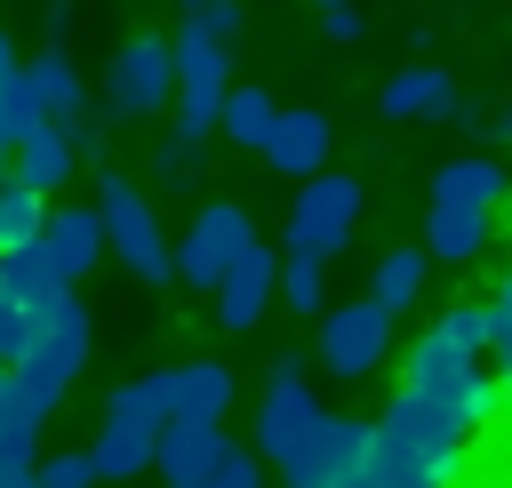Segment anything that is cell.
Wrapping results in <instances>:
<instances>
[{"label": "cell", "instance_id": "5", "mask_svg": "<svg viewBox=\"0 0 512 488\" xmlns=\"http://www.w3.org/2000/svg\"><path fill=\"white\" fill-rule=\"evenodd\" d=\"M360 448H368V424L360 416H336V408H320L272 464H280V480L288 488H344V472L360 464Z\"/></svg>", "mask_w": 512, "mask_h": 488}, {"label": "cell", "instance_id": "36", "mask_svg": "<svg viewBox=\"0 0 512 488\" xmlns=\"http://www.w3.org/2000/svg\"><path fill=\"white\" fill-rule=\"evenodd\" d=\"M496 312H512V272H504V288H496Z\"/></svg>", "mask_w": 512, "mask_h": 488}, {"label": "cell", "instance_id": "15", "mask_svg": "<svg viewBox=\"0 0 512 488\" xmlns=\"http://www.w3.org/2000/svg\"><path fill=\"white\" fill-rule=\"evenodd\" d=\"M8 152H16V168H8V176H16V184H32L40 200H48V192H64V184H72V168H80V152H72V136H64L56 120H40V128H32L24 144H8Z\"/></svg>", "mask_w": 512, "mask_h": 488}, {"label": "cell", "instance_id": "17", "mask_svg": "<svg viewBox=\"0 0 512 488\" xmlns=\"http://www.w3.org/2000/svg\"><path fill=\"white\" fill-rule=\"evenodd\" d=\"M160 376H168V416H224L232 408L224 360H184V368H160Z\"/></svg>", "mask_w": 512, "mask_h": 488}, {"label": "cell", "instance_id": "14", "mask_svg": "<svg viewBox=\"0 0 512 488\" xmlns=\"http://www.w3.org/2000/svg\"><path fill=\"white\" fill-rule=\"evenodd\" d=\"M344 488H448L432 464H416L384 424H368V448H360V464L344 472Z\"/></svg>", "mask_w": 512, "mask_h": 488}, {"label": "cell", "instance_id": "34", "mask_svg": "<svg viewBox=\"0 0 512 488\" xmlns=\"http://www.w3.org/2000/svg\"><path fill=\"white\" fill-rule=\"evenodd\" d=\"M456 120H472L488 144H512V104H488V112H456Z\"/></svg>", "mask_w": 512, "mask_h": 488}, {"label": "cell", "instance_id": "24", "mask_svg": "<svg viewBox=\"0 0 512 488\" xmlns=\"http://www.w3.org/2000/svg\"><path fill=\"white\" fill-rule=\"evenodd\" d=\"M40 120H48V112H40V96H32V80H24V64H8V72H0V144H24Z\"/></svg>", "mask_w": 512, "mask_h": 488}, {"label": "cell", "instance_id": "13", "mask_svg": "<svg viewBox=\"0 0 512 488\" xmlns=\"http://www.w3.org/2000/svg\"><path fill=\"white\" fill-rule=\"evenodd\" d=\"M328 144H336V128H328V112H272V136L256 144L280 176H312V168H328Z\"/></svg>", "mask_w": 512, "mask_h": 488}, {"label": "cell", "instance_id": "30", "mask_svg": "<svg viewBox=\"0 0 512 488\" xmlns=\"http://www.w3.org/2000/svg\"><path fill=\"white\" fill-rule=\"evenodd\" d=\"M168 488H264V480H256V456L224 440V456H216V464H208L200 480H168Z\"/></svg>", "mask_w": 512, "mask_h": 488}, {"label": "cell", "instance_id": "22", "mask_svg": "<svg viewBox=\"0 0 512 488\" xmlns=\"http://www.w3.org/2000/svg\"><path fill=\"white\" fill-rule=\"evenodd\" d=\"M416 288H424V248H384L376 256V272H368V304H384L392 320L416 304Z\"/></svg>", "mask_w": 512, "mask_h": 488}, {"label": "cell", "instance_id": "29", "mask_svg": "<svg viewBox=\"0 0 512 488\" xmlns=\"http://www.w3.org/2000/svg\"><path fill=\"white\" fill-rule=\"evenodd\" d=\"M32 488H96V464H88V448H64V456H32Z\"/></svg>", "mask_w": 512, "mask_h": 488}, {"label": "cell", "instance_id": "39", "mask_svg": "<svg viewBox=\"0 0 512 488\" xmlns=\"http://www.w3.org/2000/svg\"><path fill=\"white\" fill-rule=\"evenodd\" d=\"M504 200H512V176H504Z\"/></svg>", "mask_w": 512, "mask_h": 488}, {"label": "cell", "instance_id": "18", "mask_svg": "<svg viewBox=\"0 0 512 488\" xmlns=\"http://www.w3.org/2000/svg\"><path fill=\"white\" fill-rule=\"evenodd\" d=\"M24 80H32V96H40V112H48L56 128H72V120L88 112V88H80V72H72V56H64V48L32 56V64H24Z\"/></svg>", "mask_w": 512, "mask_h": 488}, {"label": "cell", "instance_id": "28", "mask_svg": "<svg viewBox=\"0 0 512 488\" xmlns=\"http://www.w3.org/2000/svg\"><path fill=\"white\" fill-rule=\"evenodd\" d=\"M272 296H280L288 312H312V320H320V264H296V256H288V264L272 272Z\"/></svg>", "mask_w": 512, "mask_h": 488}, {"label": "cell", "instance_id": "25", "mask_svg": "<svg viewBox=\"0 0 512 488\" xmlns=\"http://www.w3.org/2000/svg\"><path fill=\"white\" fill-rule=\"evenodd\" d=\"M40 216H48V200H40L32 184L0 176V248H24V240L40 232Z\"/></svg>", "mask_w": 512, "mask_h": 488}, {"label": "cell", "instance_id": "3", "mask_svg": "<svg viewBox=\"0 0 512 488\" xmlns=\"http://www.w3.org/2000/svg\"><path fill=\"white\" fill-rule=\"evenodd\" d=\"M352 224H360V184H352V176H328V168L296 176V208H288V256H296V264L344 256Z\"/></svg>", "mask_w": 512, "mask_h": 488}, {"label": "cell", "instance_id": "38", "mask_svg": "<svg viewBox=\"0 0 512 488\" xmlns=\"http://www.w3.org/2000/svg\"><path fill=\"white\" fill-rule=\"evenodd\" d=\"M312 8H344V0H312Z\"/></svg>", "mask_w": 512, "mask_h": 488}, {"label": "cell", "instance_id": "32", "mask_svg": "<svg viewBox=\"0 0 512 488\" xmlns=\"http://www.w3.org/2000/svg\"><path fill=\"white\" fill-rule=\"evenodd\" d=\"M32 328H40V320H32V312H24L16 296H0V368H8V360H16L24 344H32Z\"/></svg>", "mask_w": 512, "mask_h": 488}, {"label": "cell", "instance_id": "8", "mask_svg": "<svg viewBox=\"0 0 512 488\" xmlns=\"http://www.w3.org/2000/svg\"><path fill=\"white\" fill-rule=\"evenodd\" d=\"M168 88H176V72H168V40H128V48H112V72H104V112L112 120H152L160 104H168Z\"/></svg>", "mask_w": 512, "mask_h": 488}, {"label": "cell", "instance_id": "16", "mask_svg": "<svg viewBox=\"0 0 512 488\" xmlns=\"http://www.w3.org/2000/svg\"><path fill=\"white\" fill-rule=\"evenodd\" d=\"M480 248H488V208L432 200V216H424V264H472Z\"/></svg>", "mask_w": 512, "mask_h": 488}, {"label": "cell", "instance_id": "1", "mask_svg": "<svg viewBox=\"0 0 512 488\" xmlns=\"http://www.w3.org/2000/svg\"><path fill=\"white\" fill-rule=\"evenodd\" d=\"M96 224H104V256H120L128 280H144V288H168V280H176V272H168L160 216H152V200H144L120 168H96Z\"/></svg>", "mask_w": 512, "mask_h": 488}, {"label": "cell", "instance_id": "31", "mask_svg": "<svg viewBox=\"0 0 512 488\" xmlns=\"http://www.w3.org/2000/svg\"><path fill=\"white\" fill-rule=\"evenodd\" d=\"M152 168H160V184H192L200 176V136H160Z\"/></svg>", "mask_w": 512, "mask_h": 488}, {"label": "cell", "instance_id": "26", "mask_svg": "<svg viewBox=\"0 0 512 488\" xmlns=\"http://www.w3.org/2000/svg\"><path fill=\"white\" fill-rule=\"evenodd\" d=\"M176 24H184V32H208V40H224V48H240V32H248L240 0H184Z\"/></svg>", "mask_w": 512, "mask_h": 488}, {"label": "cell", "instance_id": "19", "mask_svg": "<svg viewBox=\"0 0 512 488\" xmlns=\"http://www.w3.org/2000/svg\"><path fill=\"white\" fill-rule=\"evenodd\" d=\"M432 200H464V208H496L504 200V168L488 152H456L432 168Z\"/></svg>", "mask_w": 512, "mask_h": 488}, {"label": "cell", "instance_id": "11", "mask_svg": "<svg viewBox=\"0 0 512 488\" xmlns=\"http://www.w3.org/2000/svg\"><path fill=\"white\" fill-rule=\"evenodd\" d=\"M376 112H384V120H456V112H464V96H456V80H448L440 64H408V72H392V80H384Z\"/></svg>", "mask_w": 512, "mask_h": 488}, {"label": "cell", "instance_id": "9", "mask_svg": "<svg viewBox=\"0 0 512 488\" xmlns=\"http://www.w3.org/2000/svg\"><path fill=\"white\" fill-rule=\"evenodd\" d=\"M272 272H280V256H272L264 240H248V248L216 272V320H224L232 336H248V328L264 320V304H272Z\"/></svg>", "mask_w": 512, "mask_h": 488}, {"label": "cell", "instance_id": "7", "mask_svg": "<svg viewBox=\"0 0 512 488\" xmlns=\"http://www.w3.org/2000/svg\"><path fill=\"white\" fill-rule=\"evenodd\" d=\"M392 352V312L384 304H336L320 320V368L344 376V384H368Z\"/></svg>", "mask_w": 512, "mask_h": 488}, {"label": "cell", "instance_id": "4", "mask_svg": "<svg viewBox=\"0 0 512 488\" xmlns=\"http://www.w3.org/2000/svg\"><path fill=\"white\" fill-rule=\"evenodd\" d=\"M384 432L416 456V464H432L448 488H456V472H464V456H472V424L456 416V408H440V400H424V392H392V408H384Z\"/></svg>", "mask_w": 512, "mask_h": 488}, {"label": "cell", "instance_id": "12", "mask_svg": "<svg viewBox=\"0 0 512 488\" xmlns=\"http://www.w3.org/2000/svg\"><path fill=\"white\" fill-rule=\"evenodd\" d=\"M216 456H224V416H168L152 432V464L168 480H200Z\"/></svg>", "mask_w": 512, "mask_h": 488}, {"label": "cell", "instance_id": "23", "mask_svg": "<svg viewBox=\"0 0 512 488\" xmlns=\"http://www.w3.org/2000/svg\"><path fill=\"white\" fill-rule=\"evenodd\" d=\"M272 112H280V104H272L264 88H224V96H216V136H232V144L256 152V144L272 136Z\"/></svg>", "mask_w": 512, "mask_h": 488}, {"label": "cell", "instance_id": "10", "mask_svg": "<svg viewBox=\"0 0 512 488\" xmlns=\"http://www.w3.org/2000/svg\"><path fill=\"white\" fill-rule=\"evenodd\" d=\"M32 248H40V264L72 288V280L104 256V224H96V208H48L40 232H32Z\"/></svg>", "mask_w": 512, "mask_h": 488}, {"label": "cell", "instance_id": "27", "mask_svg": "<svg viewBox=\"0 0 512 488\" xmlns=\"http://www.w3.org/2000/svg\"><path fill=\"white\" fill-rule=\"evenodd\" d=\"M432 336H440L448 352H480V344H488V304H448V312L432 320Z\"/></svg>", "mask_w": 512, "mask_h": 488}, {"label": "cell", "instance_id": "2", "mask_svg": "<svg viewBox=\"0 0 512 488\" xmlns=\"http://www.w3.org/2000/svg\"><path fill=\"white\" fill-rule=\"evenodd\" d=\"M400 384H408V392H424V400H440V408H456V416H464L472 432H480V424H488V416L504 408V384H496V376L480 368V352H448V344H440L432 328L416 336V352H408Z\"/></svg>", "mask_w": 512, "mask_h": 488}, {"label": "cell", "instance_id": "35", "mask_svg": "<svg viewBox=\"0 0 512 488\" xmlns=\"http://www.w3.org/2000/svg\"><path fill=\"white\" fill-rule=\"evenodd\" d=\"M8 64H16V40H8V32H0V72H8Z\"/></svg>", "mask_w": 512, "mask_h": 488}, {"label": "cell", "instance_id": "33", "mask_svg": "<svg viewBox=\"0 0 512 488\" xmlns=\"http://www.w3.org/2000/svg\"><path fill=\"white\" fill-rule=\"evenodd\" d=\"M320 32L328 40H360L368 24H360V0H344V8H320Z\"/></svg>", "mask_w": 512, "mask_h": 488}, {"label": "cell", "instance_id": "6", "mask_svg": "<svg viewBox=\"0 0 512 488\" xmlns=\"http://www.w3.org/2000/svg\"><path fill=\"white\" fill-rule=\"evenodd\" d=\"M248 240H256L248 208H240V200H208V208L192 216V232L168 248V272H176L184 288H216V272H224V264H232Z\"/></svg>", "mask_w": 512, "mask_h": 488}, {"label": "cell", "instance_id": "21", "mask_svg": "<svg viewBox=\"0 0 512 488\" xmlns=\"http://www.w3.org/2000/svg\"><path fill=\"white\" fill-rule=\"evenodd\" d=\"M0 296H16V304H24L32 320H40V312H48L56 296H64V280H56V272L40 264V248L24 240V248H0Z\"/></svg>", "mask_w": 512, "mask_h": 488}, {"label": "cell", "instance_id": "20", "mask_svg": "<svg viewBox=\"0 0 512 488\" xmlns=\"http://www.w3.org/2000/svg\"><path fill=\"white\" fill-rule=\"evenodd\" d=\"M88 464H96V480H136V472L152 464V424H128V416H104V432H96V448H88Z\"/></svg>", "mask_w": 512, "mask_h": 488}, {"label": "cell", "instance_id": "37", "mask_svg": "<svg viewBox=\"0 0 512 488\" xmlns=\"http://www.w3.org/2000/svg\"><path fill=\"white\" fill-rule=\"evenodd\" d=\"M0 176H8V144H0Z\"/></svg>", "mask_w": 512, "mask_h": 488}]
</instances>
